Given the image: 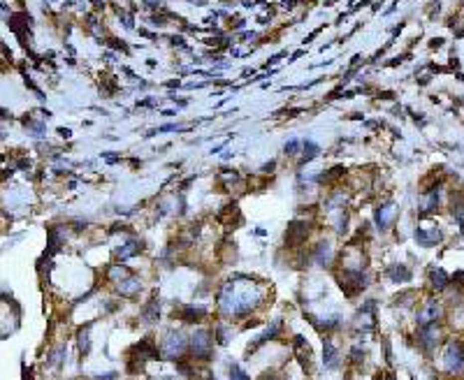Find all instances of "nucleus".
<instances>
[{"label":"nucleus","mask_w":464,"mask_h":380,"mask_svg":"<svg viewBox=\"0 0 464 380\" xmlns=\"http://www.w3.org/2000/svg\"><path fill=\"white\" fill-rule=\"evenodd\" d=\"M336 278L346 297H357L367 287V273L362 269H343V273H339Z\"/></svg>","instance_id":"obj_1"},{"label":"nucleus","mask_w":464,"mask_h":380,"mask_svg":"<svg viewBox=\"0 0 464 380\" xmlns=\"http://www.w3.org/2000/svg\"><path fill=\"white\" fill-rule=\"evenodd\" d=\"M190 348V341L183 336L181 332H169L167 339L162 341L160 353L167 357V360H181V355Z\"/></svg>","instance_id":"obj_2"},{"label":"nucleus","mask_w":464,"mask_h":380,"mask_svg":"<svg viewBox=\"0 0 464 380\" xmlns=\"http://www.w3.org/2000/svg\"><path fill=\"white\" fill-rule=\"evenodd\" d=\"M190 353L195 360H211L214 355V339L207 329H197L193 336H190Z\"/></svg>","instance_id":"obj_3"},{"label":"nucleus","mask_w":464,"mask_h":380,"mask_svg":"<svg viewBox=\"0 0 464 380\" xmlns=\"http://www.w3.org/2000/svg\"><path fill=\"white\" fill-rule=\"evenodd\" d=\"M444 362H446V371H448V374H460V371H464V346L458 339L448 341Z\"/></svg>","instance_id":"obj_4"},{"label":"nucleus","mask_w":464,"mask_h":380,"mask_svg":"<svg viewBox=\"0 0 464 380\" xmlns=\"http://www.w3.org/2000/svg\"><path fill=\"white\" fill-rule=\"evenodd\" d=\"M307 237H309V223H304V220H293L288 225V230H286V246L288 248H300L307 241Z\"/></svg>","instance_id":"obj_5"},{"label":"nucleus","mask_w":464,"mask_h":380,"mask_svg":"<svg viewBox=\"0 0 464 380\" xmlns=\"http://www.w3.org/2000/svg\"><path fill=\"white\" fill-rule=\"evenodd\" d=\"M130 355H135L133 360H158L160 357V350H158V346H155V341L151 339V336H147V339H142L140 343H135L133 348H130Z\"/></svg>","instance_id":"obj_6"},{"label":"nucleus","mask_w":464,"mask_h":380,"mask_svg":"<svg viewBox=\"0 0 464 380\" xmlns=\"http://www.w3.org/2000/svg\"><path fill=\"white\" fill-rule=\"evenodd\" d=\"M439 343V329L437 325H420V329H418V346L423 348L425 353H430V350H434Z\"/></svg>","instance_id":"obj_7"},{"label":"nucleus","mask_w":464,"mask_h":380,"mask_svg":"<svg viewBox=\"0 0 464 380\" xmlns=\"http://www.w3.org/2000/svg\"><path fill=\"white\" fill-rule=\"evenodd\" d=\"M395 216H397V209H395V204L392 202H385V204H378L376 207V225L381 232H385L388 227L392 225V220H395Z\"/></svg>","instance_id":"obj_8"},{"label":"nucleus","mask_w":464,"mask_h":380,"mask_svg":"<svg viewBox=\"0 0 464 380\" xmlns=\"http://www.w3.org/2000/svg\"><path fill=\"white\" fill-rule=\"evenodd\" d=\"M413 239L418 241V246L432 248V246H437L439 241H441V230H437V227H432V230H425V227H416V232H413Z\"/></svg>","instance_id":"obj_9"},{"label":"nucleus","mask_w":464,"mask_h":380,"mask_svg":"<svg viewBox=\"0 0 464 380\" xmlns=\"http://www.w3.org/2000/svg\"><path fill=\"white\" fill-rule=\"evenodd\" d=\"M439 318H441L439 301H425V306L418 313V325H437Z\"/></svg>","instance_id":"obj_10"},{"label":"nucleus","mask_w":464,"mask_h":380,"mask_svg":"<svg viewBox=\"0 0 464 380\" xmlns=\"http://www.w3.org/2000/svg\"><path fill=\"white\" fill-rule=\"evenodd\" d=\"M207 315V308L202 306H181L179 311H174V318H179L181 322H200Z\"/></svg>","instance_id":"obj_11"},{"label":"nucleus","mask_w":464,"mask_h":380,"mask_svg":"<svg viewBox=\"0 0 464 380\" xmlns=\"http://www.w3.org/2000/svg\"><path fill=\"white\" fill-rule=\"evenodd\" d=\"M323 364L327 369H339V364H341L339 350H336V346L330 339H323Z\"/></svg>","instance_id":"obj_12"},{"label":"nucleus","mask_w":464,"mask_h":380,"mask_svg":"<svg viewBox=\"0 0 464 380\" xmlns=\"http://www.w3.org/2000/svg\"><path fill=\"white\" fill-rule=\"evenodd\" d=\"M279 332H281V320H274V322H272V327H269V329H267V332H265L263 336H258V341H256V343H253V346H249V350H246V355H249V357H251V355L256 353V350H258V348H260V346H265L267 341H274V339H276V334H279Z\"/></svg>","instance_id":"obj_13"},{"label":"nucleus","mask_w":464,"mask_h":380,"mask_svg":"<svg viewBox=\"0 0 464 380\" xmlns=\"http://www.w3.org/2000/svg\"><path fill=\"white\" fill-rule=\"evenodd\" d=\"M142 251H144V244L137 239H130V241H126L121 248H116V257L123 262V260H128V257H133V255H140Z\"/></svg>","instance_id":"obj_14"},{"label":"nucleus","mask_w":464,"mask_h":380,"mask_svg":"<svg viewBox=\"0 0 464 380\" xmlns=\"http://www.w3.org/2000/svg\"><path fill=\"white\" fill-rule=\"evenodd\" d=\"M385 276L392 280V283H406V280H411V269L406 267V264H390V267L385 269Z\"/></svg>","instance_id":"obj_15"},{"label":"nucleus","mask_w":464,"mask_h":380,"mask_svg":"<svg viewBox=\"0 0 464 380\" xmlns=\"http://www.w3.org/2000/svg\"><path fill=\"white\" fill-rule=\"evenodd\" d=\"M218 220H221V223H225L228 227L239 225V223H242V214H239V207H237L235 202H232V204H228V207H223V211L218 214Z\"/></svg>","instance_id":"obj_16"},{"label":"nucleus","mask_w":464,"mask_h":380,"mask_svg":"<svg viewBox=\"0 0 464 380\" xmlns=\"http://www.w3.org/2000/svg\"><path fill=\"white\" fill-rule=\"evenodd\" d=\"M140 315H142V320L149 322V325L158 320V315H160V301H158V294H154V297H151V301H149L147 306L142 308Z\"/></svg>","instance_id":"obj_17"},{"label":"nucleus","mask_w":464,"mask_h":380,"mask_svg":"<svg viewBox=\"0 0 464 380\" xmlns=\"http://www.w3.org/2000/svg\"><path fill=\"white\" fill-rule=\"evenodd\" d=\"M313 260H316V264H323V267H327L332 262V246L327 244V241H320L316 248H313Z\"/></svg>","instance_id":"obj_18"},{"label":"nucleus","mask_w":464,"mask_h":380,"mask_svg":"<svg viewBox=\"0 0 464 380\" xmlns=\"http://www.w3.org/2000/svg\"><path fill=\"white\" fill-rule=\"evenodd\" d=\"M140 290H142V283H140V278H135L133 273H130L128 278H123L121 283H119V292H121V297H135Z\"/></svg>","instance_id":"obj_19"},{"label":"nucleus","mask_w":464,"mask_h":380,"mask_svg":"<svg viewBox=\"0 0 464 380\" xmlns=\"http://www.w3.org/2000/svg\"><path fill=\"white\" fill-rule=\"evenodd\" d=\"M430 285L434 287V290H446V287L451 285V276L444 271V269H430Z\"/></svg>","instance_id":"obj_20"},{"label":"nucleus","mask_w":464,"mask_h":380,"mask_svg":"<svg viewBox=\"0 0 464 380\" xmlns=\"http://www.w3.org/2000/svg\"><path fill=\"white\" fill-rule=\"evenodd\" d=\"M61 244H63V237L56 227H49V244H47V255H54L61 251Z\"/></svg>","instance_id":"obj_21"},{"label":"nucleus","mask_w":464,"mask_h":380,"mask_svg":"<svg viewBox=\"0 0 464 380\" xmlns=\"http://www.w3.org/2000/svg\"><path fill=\"white\" fill-rule=\"evenodd\" d=\"M302 146H304V158H302V162H300V165H307V162H311L318 153H320V148H318L313 141H304Z\"/></svg>","instance_id":"obj_22"},{"label":"nucleus","mask_w":464,"mask_h":380,"mask_svg":"<svg viewBox=\"0 0 464 380\" xmlns=\"http://www.w3.org/2000/svg\"><path fill=\"white\" fill-rule=\"evenodd\" d=\"M343 172H346L343 167H334V169H330V172H327V174H320V176H318L316 181H318V183H330V181L339 179V176H341Z\"/></svg>","instance_id":"obj_23"},{"label":"nucleus","mask_w":464,"mask_h":380,"mask_svg":"<svg viewBox=\"0 0 464 380\" xmlns=\"http://www.w3.org/2000/svg\"><path fill=\"white\" fill-rule=\"evenodd\" d=\"M88 327L91 325H86L84 329H79V350H81V355H88V350H91V343H88Z\"/></svg>","instance_id":"obj_24"},{"label":"nucleus","mask_w":464,"mask_h":380,"mask_svg":"<svg viewBox=\"0 0 464 380\" xmlns=\"http://www.w3.org/2000/svg\"><path fill=\"white\" fill-rule=\"evenodd\" d=\"M230 380H251V378L244 374L239 364H230Z\"/></svg>","instance_id":"obj_25"},{"label":"nucleus","mask_w":464,"mask_h":380,"mask_svg":"<svg viewBox=\"0 0 464 380\" xmlns=\"http://www.w3.org/2000/svg\"><path fill=\"white\" fill-rule=\"evenodd\" d=\"M350 362H353V364H362L364 362V350L360 346L350 348Z\"/></svg>","instance_id":"obj_26"},{"label":"nucleus","mask_w":464,"mask_h":380,"mask_svg":"<svg viewBox=\"0 0 464 380\" xmlns=\"http://www.w3.org/2000/svg\"><path fill=\"white\" fill-rule=\"evenodd\" d=\"M283 151H286V153H288V155H295L297 151H300V141H297V139H290L288 144L283 146Z\"/></svg>","instance_id":"obj_27"},{"label":"nucleus","mask_w":464,"mask_h":380,"mask_svg":"<svg viewBox=\"0 0 464 380\" xmlns=\"http://www.w3.org/2000/svg\"><path fill=\"white\" fill-rule=\"evenodd\" d=\"M216 343H221V346H225V343H228V336H225V327H223V325L216 327Z\"/></svg>","instance_id":"obj_28"},{"label":"nucleus","mask_w":464,"mask_h":380,"mask_svg":"<svg viewBox=\"0 0 464 380\" xmlns=\"http://www.w3.org/2000/svg\"><path fill=\"white\" fill-rule=\"evenodd\" d=\"M63 355H65V346H61L58 350H54V353H51V360H49V362H51V364H58V362L63 360Z\"/></svg>","instance_id":"obj_29"},{"label":"nucleus","mask_w":464,"mask_h":380,"mask_svg":"<svg viewBox=\"0 0 464 380\" xmlns=\"http://www.w3.org/2000/svg\"><path fill=\"white\" fill-rule=\"evenodd\" d=\"M381 343H383V350H385V362H388V364H392V350H390V341H388V339H383V341H381Z\"/></svg>","instance_id":"obj_30"},{"label":"nucleus","mask_w":464,"mask_h":380,"mask_svg":"<svg viewBox=\"0 0 464 380\" xmlns=\"http://www.w3.org/2000/svg\"><path fill=\"white\" fill-rule=\"evenodd\" d=\"M260 380H281V376L276 374V371H265V374L260 376Z\"/></svg>","instance_id":"obj_31"},{"label":"nucleus","mask_w":464,"mask_h":380,"mask_svg":"<svg viewBox=\"0 0 464 380\" xmlns=\"http://www.w3.org/2000/svg\"><path fill=\"white\" fill-rule=\"evenodd\" d=\"M453 280L458 283L460 287H464V271H455V276H453Z\"/></svg>","instance_id":"obj_32"},{"label":"nucleus","mask_w":464,"mask_h":380,"mask_svg":"<svg viewBox=\"0 0 464 380\" xmlns=\"http://www.w3.org/2000/svg\"><path fill=\"white\" fill-rule=\"evenodd\" d=\"M109 44H112V47H114V49H121V51H128V47H126L123 42H119V40H109Z\"/></svg>","instance_id":"obj_33"},{"label":"nucleus","mask_w":464,"mask_h":380,"mask_svg":"<svg viewBox=\"0 0 464 380\" xmlns=\"http://www.w3.org/2000/svg\"><path fill=\"white\" fill-rule=\"evenodd\" d=\"M58 134H61V137H70V134H72V132H70L67 127H58Z\"/></svg>","instance_id":"obj_34"},{"label":"nucleus","mask_w":464,"mask_h":380,"mask_svg":"<svg viewBox=\"0 0 464 380\" xmlns=\"http://www.w3.org/2000/svg\"><path fill=\"white\" fill-rule=\"evenodd\" d=\"M23 380H33V374H30V369H23Z\"/></svg>","instance_id":"obj_35"},{"label":"nucleus","mask_w":464,"mask_h":380,"mask_svg":"<svg viewBox=\"0 0 464 380\" xmlns=\"http://www.w3.org/2000/svg\"><path fill=\"white\" fill-rule=\"evenodd\" d=\"M149 7H160V0H147Z\"/></svg>","instance_id":"obj_36"},{"label":"nucleus","mask_w":464,"mask_h":380,"mask_svg":"<svg viewBox=\"0 0 464 380\" xmlns=\"http://www.w3.org/2000/svg\"><path fill=\"white\" fill-rule=\"evenodd\" d=\"M346 380H353V378H346Z\"/></svg>","instance_id":"obj_37"}]
</instances>
